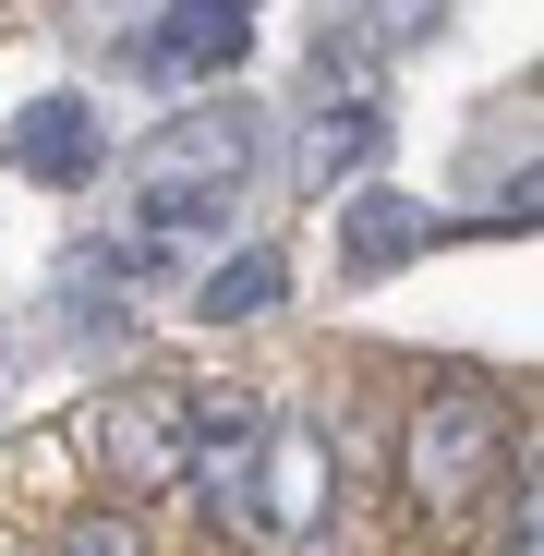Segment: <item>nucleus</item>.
<instances>
[{
  "mask_svg": "<svg viewBox=\"0 0 544 556\" xmlns=\"http://www.w3.org/2000/svg\"><path fill=\"white\" fill-rule=\"evenodd\" d=\"M254 169H266V110H254V98L169 110V122L134 146V242H146V254H181V242L230 230V206L254 194Z\"/></svg>",
  "mask_w": 544,
  "mask_h": 556,
  "instance_id": "obj_1",
  "label": "nucleus"
},
{
  "mask_svg": "<svg viewBox=\"0 0 544 556\" xmlns=\"http://www.w3.org/2000/svg\"><path fill=\"white\" fill-rule=\"evenodd\" d=\"M206 520L242 532V544H266V556H303V544L339 520V447H327V424L266 412V424L242 435V459L206 484Z\"/></svg>",
  "mask_w": 544,
  "mask_h": 556,
  "instance_id": "obj_2",
  "label": "nucleus"
},
{
  "mask_svg": "<svg viewBox=\"0 0 544 556\" xmlns=\"http://www.w3.org/2000/svg\"><path fill=\"white\" fill-rule=\"evenodd\" d=\"M508 447H520V424H508V400L496 388H435L423 412H412V508H435V520H460L496 472H508Z\"/></svg>",
  "mask_w": 544,
  "mask_h": 556,
  "instance_id": "obj_3",
  "label": "nucleus"
},
{
  "mask_svg": "<svg viewBox=\"0 0 544 556\" xmlns=\"http://www.w3.org/2000/svg\"><path fill=\"white\" fill-rule=\"evenodd\" d=\"M363 73L376 61H351L339 37H315V98H303V146H291L303 194H351V181L388 157V85H363Z\"/></svg>",
  "mask_w": 544,
  "mask_h": 556,
  "instance_id": "obj_4",
  "label": "nucleus"
},
{
  "mask_svg": "<svg viewBox=\"0 0 544 556\" xmlns=\"http://www.w3.org/2000/svg\"><path fill=\"white\" fill-rule=\"evenodd\" d=\"M85 459H98V484H110V496H169V484H181V459H194V400L157 388V376L110 388L98 412H85Z\"/></svg>",
  "mask_w": 544,
  "mask_h": 556,
  "instance_id": "obj_5",
  "label": "nucleus"
},
{
  "mask_svg": "<svg viewBox=\"0 0 544 556\" xmlns=\"http://www.w3.org/2000/svg\"><path fill=\"white\" fill-rule=\"evenodd\" d=\"M254 49V0H157V25H134V85H218Z\"/></svg>",
  "mask_w": 544,
  "mask_h": 556,
  "instance_id": "obj_6",
  "label": "nucleus"
},
{
  "mask_svg": "<svg viewBox=\"0 0 544 556\" xmlns=\"http://www.w3.org/2000/svg\"><path fill=\"white\" fill-rule=\"evenodd\" d=\"M0 157H13L25 181H49V194H73V181H98V110H85L73 85H49L37 110H13V134H0Z\"/></svg>",
  "mask_w": 544,
  "mask_h": 556,
  "instance_id": "obj_7",
  "label": "nucleus"
},
{
  "mask_svg": "<svg viewBox=\"0 0 544 556\" xmlns=\"http://www.w3.org/2000/svg\"><path fill=\"white\" fill-rule=\"evenodd\" d=\"M447 218L423 206V194H388V181H351L339 194V278H388L400 254H423Z\"/></svg>",
  "mask_w": 544,
  "mask_h": 556,
  "instance_id": "obj_8",
  "label": "nucleus"
},
{
  "mask_svg": "<svg viewBox=\"0 0 544 556\" xmlns=\"http://www.w3.org/2000/svg\"><path fill=\"white\" fill-rule=\"evenodd\" d=\"M279 303H291V254H266V242L218 254V266H206V291H194L206 327H254V315H279Z\"/></svg>",
  "mask_w": 544,
  "mask_h": 556,
  "instance_id": "obj_9",
  "label": "nucleus"
},
{
  "mask_svg": "<svg viewBox=\"0 0 544 556\" xmlns=\"http://www.w3.org/2000/svg\"><path fill=\"white\" fill-rule=\"evenodd\" d=\"M61 556H146V532H134L122 508H85V520L61 532Z\"/></svg>",
  "mask_w": 544,
  "mask_h": 556,
  "instance_id": "obj_10",
  "label": "nucleus"
}]
</instances>
